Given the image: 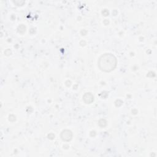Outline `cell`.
Here are the masks:
<instances>
[{
	"mask_svg": "<svg viewBox=\"0 0 157 157\" xmlns=\"http://www.w3.org/2000/svg\"><path fill=\"white\" fill-rule=\"evenodd\" d=\"M98 65L103 71L110 72L114 70L117 66L116 58L111 53H105L100 57Z\"/></svg>",
	"mask_w": 157,
	"mask_h": 157,
	"instance_id": "6da1fadb",
	"label": "cell"
},
{
	"mask_svg": "<svg viewBox=\"0 0 157 157\" xmlns=\"http://www.w3.org/2000/svg\"><path fill=\"white\" fill-rule=\"evenodd\" d=\"M61 138L63 141H69L72 138V133L69 130H64L61 134Z\"/></svg>",
	"mask_w": 157,
	"mask_h": 157,
	"instance_id": "7a4b0ae2",
	"label": "cell"
},
{
	"mask_svg": "<svg viewBox=\"0 0 157 157\" xmlns=\"http://www.w3.org/2000/svg\"><path fill=\"white\" fill-rule=\"evenodd\" d=\"M83 98L84 101H85L87 104H90L94 101V97L90 93H87L83 97Z\"/></svg>",
	"mask_w": 157,
	"mask_h": 157,
	"instance_id": "3957f363",
	"label": "cell"
}]
</instances>
